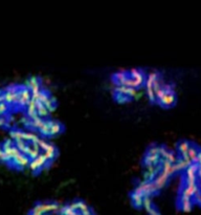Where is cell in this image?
<instances>
[{
  "mask_svg": "<svg viewBox=\"0 0 201 215\" xmlns=\"http://www.w3.org/2000/svg\"><path fill=\"white\" fill-rule=\"evenodd\" d=\"M176 99H177V96H176L175 90H170V91H166L163 94V96L157 101V103L160 106L167 107L168 108V107H172L175 105Z\"/></svg>",
  "mask_w": 201,
  "mask_h": 215,
  "instance_id": "cell-1",
  "label": "cell"
},
{
  "mask_svg": "<svg viewBox=\"0 0 201 215\" xmlns=\"http://www.w3.org/2000/svg\"><path fill=\"white\" fill-rule=\"evenodd\" d=\"M29 162H30V159L28 158V156L25 155L22 152H20L19 154H18L17 156H15V158L8 163V165L21 169V168H24V167H26V166H28Z\"/></svg>",
  "mask_w": 201,
  "mask_h": 215,
  "instance_id": "cell-2",
  "label": "cell"
},
{
  "mask_svg": "<svg viewBox=\"0 0 201 215\" xmlns=\"http://www.w3.org/2000/svg\"><path fill=\"white\" fill-rule=\"evenodd\" d=\"M194 202L193 198H188V197H184V196H180L178 195V199H177V206L180 210L184 211V212H188L192 210L194 206Z\"/></svg>",
  "mask_w": 201,
  "mask_h": 215,
  "instance_id": "cell-3",
  "label": "cell"
},
{
  "mask_svg": "<svg viewBox=\"0 0 201 215\" xmlns=\"http://www.w3.org/2000/svg\"><path fill=\"white\" fill-rule=\"evenodd\" d=\"M129 77L128 75V70L120 69L117 72H115L113 75L111 76L112 81L114 82L115 85H124L125 81L127 80V78Z\"/></svg>",
  "mask_w": 201,
  "mask_h": 215,
  "instance_id": "cell-4",
  "label": "cell"
},
{
  "mask_svg": "<svg viewBox=\"0 0 201 215\" xmlns=\"http://www.w3.org/2000/svg\"><path fill=\"white\" fill-rule=\"evenodd\" d=\"M64 131V125L60 121L50 119V126H49V137L57 136Z\"/></svg>",
  "mask_w": 201,
  "mask_h": 215,
  "instance_id": "cell-5",
  "label": "cell"
},
{
  "mask_svg": "<svg viewBox=\"0 0 201 215\" xmlns=\"http://www.w3.org/2000/svg\"><path fill=\"white\" fill-rule=\"evenodd\" d=\"M191 141L188 140H180L178 141L177 144H176V149H177V155H183L187 154L188 150L190 149V147L192 145Z\"/></svg>",
  "mask_w": 201,
  "mask_h": 215,
  "instance_id": "cell-6",
  "label": "cell"
},
{
  "mask_svg": "<svg viewBox=\"0 0 201 215\" xmlns=\"http://www.w3.org/2000/svg\"><path fill=\"white\" fill-rule=\"evenodd\" d=\"M130 198H131V202H132L134 207H136V208L142 207L144 195H142L141 192H138V191H136L135 189H133L130 193Z\"/></svg>",
  "mask_w": 201,
  "mask_h": 215,
  "instance_id": "cell-7",
  "label": "cell"
},
{
  "mask_svg": "<svg viewBox=\"0 0 201 215\" xmlns=\"http://www.w3.org/2000/svg\"><path fill=\"white\" fill-rule=\"evenodd\" d=\"M43 153L47 156L48 159H50L51 162H53L54 159L57 158V155H58V148H57V146L54 145V144H53V143L48 142L46 148L43 150Z\"/></svg>",
  "mask_w": 201,
  "mask_h": 215,
  "instance_id": "cell-8",
  "label": "cell"
},
{
  "mask_svg": "<svg viewBox=\"0 0 201 215\" xmlns=\"http://www.w3.org/2000/svg\"><path fill=\"white\" fill-rule=\"evenodd\" d=\"M142 164L144 166H151V165H159L160 158L158 155H152L145 153L144 159H142Z\"/></svg>",
  "mask_w": 201,
  "mask_h": 215,
  "instance_id": "cell-9",
  "label": "cell"
},
{
  "mask_svg": "<svg viewBox=\"0 0 201 215\" xmlns=\"http://www.w3.org/2000/svg\"><path fill=\"white\" fill-rule=\"evenodd\" d=\"M169 182V177L166 176V175H163L162 173H158L156 176L154 177V180H153V183L155 184V186L157 187V189L158 190H160V189H162L164 186L167 185V183Z\"/></svg>",
  "mask_w": 201,
  "mask_h": 215,
  "instance_id": "cell-10",
  "label": "cell"
},
{
  "mask_svg": "<svg viewBox=\"0 0 201 215\" xmlns=\"http://www.w3.org/2000/svg\"><path fill=\"white\" fill-rule=\"evenodd\" d=\"M25 132L26 131L22 130L21 128L15 127L10 129V136L13 141H17V140H24V137H25ZM25 141V140H24Z\"/></svg>",
  "mask_w": 201,
  "mask_h": 215,
  "instance_id": "cell-11",
  "label": "cell"
},
{
  "mask_svg": "<svg viewBox=\"0 0 201 215\" xmlns=\"http://www.w3.org/2000/svg\"><path fill=\"white\" fill-rule=\"evenodd\" d=\"M197 171H198V164L192 163V164L188 165L182 171V176H197Z\"/></svg>",
  "mask_w": 201,
  "mask_h": 215,
  "instance_id": "cell-12",
  "label": "cell"
},
{
  "mask_svg": "<svg viewBox=\"0 0 201 215\" xmlns=\"http://www.w3.org/2000/svg\"><path fill=\"white\" fill-rule=\"evenodd\" d=\"M24 85H25L27 88L32 89V88H34V87H37V86L42 85V81H41V79L39 78V77L32 76V77H29V78L26 80V82H25V84H24Z\"/></svg>",
  "mask_w": 201,
  "mask_h": 215,
  "instance_id": "cell-13",
  "label": "cell"
},
{
  "mask_svg": "<svg viewBox=\"0 0 201 215\" xmlns=\"http://www.w3.org/2000/svg\"><path fill=\"white\" fill-rule=\"evenodd\" d=\"M45 119H42L41 116H35V118L30 119V125H29V129L32 131H35V130H39L40 129V127L42 126V124H43Z\"/></svg>",
  "mask_w": 201,
  "mask_h": 215,
  "instance_id": "cell-14",
  "label": "cell"
},
{
  "mask_svg": "<svg viewBox=\"0 0 201 215\" xmlns=\"http://www.w3.org/2000/svg\"><path fill=\"white\" fill-rule=\"evenodd\" d=\"M199 148H200V147L198 146V145H196L195 143H192V145H191V147H190V149L188 150L187 156L191 159L192 163H195V161H196L197 153H198V151H199Z\"/></svg>",
  "mask_w": 201,
  "mask_h": 215,
  "instance_id": "cell-15",
  "label": "cell"
},
{
  "mask_svg": "<svg viewBox=\"0 0 201 215\" xmlns=\"http://www.w3.org/2000/svg\"><path fill=\"white\" fill-rule=\"evenodd\" d=\"M49 126H50V119H45L43 124L39 129V133L41 134L42 137H49Z\"/></svg>",
  "mask_w": 201,
  "mask_h": 215,
  "instance_id": "cell-16",
  "label": "cell"
},
{
  "mask_svg": "<svg viewBox=\"0 0 201 215\" xmlns=\"http://www.w3.org/2000/svg\"><path fill=\"white\" fill-rule=\"evenodd\" d=\"M35 159L39 163V164L41 165V167H42V168H46V167H48V166H49V165L51 164V161L47 158L46 155L44 154L43 152H41L40 154H39Z\"/></svg>",
  "mask_w": 201,
  "mask_h": 215,
  "instance_id": "cell-17",
  "label": "cell"
},
{
  "mask_svg": "<svg viewBox=\"0 0 201 215\" xmlns=\"http://www.w3.org/2000/svg\"><path fill=\"white\" fill-rule=\"evenodd\" d=\"M49 110L47 109V107L42 103H38L37 105V113L39 116H41L42 119H48L49 116Z\"/></svg>",
  "mask_w": 201,
  "mask_h": 215,
  "instance_id": "cell-18",
  "label": "cell"
},
{
  "mask_svg": "<svg viewBox=\"0 0 201 215\" xmlns=\"http://www.w3.org/2000/svg\"><path fill=\"white\" fill-rule=\"evenodd\" d=\"M40 137V136L36 132V131H26L25 132V137H24V140L26 141V142H29V143H33L35 144L37 142V140Z\"/></svg>",
  "mask_w": 201,
  "mask_h": 215,
  "instance_id": "cell-19",
  "label": "cell"
},
{
  "mask_svg": "<svg viewBox=\"0 0 201 215\" xmlns=\"http://www.w3.org/2000/svg\"><path fill=\"white\" fill-rule=\"evenodd\" d=\"M146 91H147V96L149 98V100L151 102H156V97H155V91H154V86L153 85H148L145 84Z\"/></svg>",
  "mask_w": 201,
  "mask_h": 215,
  "instance_id": "cell-20",
  "label": "cell"
},
{
  "mask_svg": "<svg viewBox=\"0 0 201 215\" xmlns=\"http://www.w3.org/2000/svg\"><path fill=\"white\" fill-rule=\"evenodd\" d=\"M28 167H29L30 171H32L33 173H39V172H40L42 169H43V168L41 167V165L39 164V163L36 161L35 159H30V162H29V164H28Z\"/></svg>",
  "mask_w": 201,
  "mask_h": 215,
  "instance_id": "cell-21",
  "label": "cell"
},
{
  "mask_svg": "<svg viewBox=\"0 0 201 215\" xmlns=\"http://www.w3.org/2000/svg\"><path fill=\"white\" fill-rule=\"evenodd\" d=\"M128 75L131 78H138V77H145L146 73L141 68H131L128 70Z\"/></svg>",
  "mask_w": 201,
  "mask_h": 215,
  "instance_id": "cell-22",
  "label": "cell"
},
{
  "mask_svg": "<svg viewBox=\"0 0 201 215\" xmlns=\"http://www.w3.org/2000/svg\"><path fill=\"white\" fill-rule=\"evenodd\" d=\"M158 152H159V145L156 143H152L148 146L147 150H146V153L148 154H152V155H158Z\"/></svg>",
  "mask_w": 201,
  "mask_h": 215,
  "instance_id": "cell-23",
  "label": "cell"
},
{
  "mask_svg": "<svg viewBox=\"0 0 201 215\" xmlns=\"http://www.w3.org/2000/svg\"><path fill=\"white\" fill-rule=\"evenodd\" d=\"M44 105L47 107V109L49 110V111H53V110H54V108L57 107V99L51 94L49 97V99L44 103Z\"/></svg>",
  "mask_w": 201,
  "mask_h": 215,
  "instance_id": "cell-24",
  "label": "cell"
},
{
  "mask_svg": "<svg viewBox=\"0 0 201 215\" xmlns=\"http://www.w3.org/2000/svg\"><path fill=\"white\" fill-rule=\"evenodd\" d=\"M14 142H15V146L20 150V152H23L24 149L26 148L27 144H28L26 141H24V140H17V141H14Z\"/></svg>",
  "mask_w": 201,
  "mask_h": 215,
  "instance_id": "cell-25",
  "label": "cell"
},
{
  "mask_svg": "<svg viewBox=\"0 0 201 215\" xmlns=\"http://www.w3.org/2000/svg\"><path fill=\"white\" fill-rule=\"evenodd\" d=\"M36 145H37L39 148H40V150H44L45 148H46V146H47V144H48V141H46V139L43 137H40L39 139L37 140V142L35 143Z\"/></svg>",
  "mask_w": 201,
  "mask_h": 215,
  "instance_id": "cell-26",
  "label": "cell"
},
{
  "mask_svg": "<svg viewBox=\"0 0 201 215\" xmlns=\"http://www.w3.org/2000/svg\"><path fill=\"white\" fill-rule=\"evenodd\" d=\"M11 109V106L8 105L7 103L4 102H1L0 103V116H3V115H7V113L10 111Z\"/></svg>",
  "mask_w": 201,
  "mask_h": 215,
  "instance_id": "cell-27",
  "label": "cell"
},
{
  "mask_svg": "<svg viewBox=\"0 0 201 215\" xmlns=\"http://www.w3.org/2000/svg\"><path fill=\"white\" fill-rule=\"evenodd\" d=\"M0 127L1 128H10L8 127V116L3 115L0 116Z\"/></svg>",
  "mask_w": 201,
  "mask_h": 215,
  "instance_id": "cell-28",
  "label": "cell"
},
{
  "mask_svg": "<svg viewBox=\"0 0 201 215\" xmlns=\"http://www.w3.org/2000/svg\"><path fill=\"white\" fill-rule=\"evenodd\" d=\"M0 161L1 162H5V163H8L10 161V159H8V156L7 155V153L3 151V149H0Z\"/></svg>",
  "mask_w": 201,
  "mask_h": 215,
  "instance_id": "cell-29",
  "label": "cell"
},
{
  "mask_svg": "<svg viewBox=\"0 0 201 215\" xmlns=\"http://www.w3.org/2000/svg\"><path fill=\"white\" fill-rule=\"evenodd\" d=\"M21 123L25 126V127L29 128V125H30V119L28 118V116H23L22 118H21Z\"/></svg>",
  "mask_w": 201,
  "mask_h": 215,
  "instance_id": "cell-30",
  "label": "cell"
},
{
  "mask_svg": "<svg viewBox=\"0 0 201 215\" xmlns=\"http://www.w3.org/2000/svg\"><path fill=\"white\" fill-rule=\"evenodd\" d=\"M4 99H3V91H0V103L3 102Z\"/></svg>",
  "mask_w": 201,
  "mask_h": 215,
  "instance_id": "cell-31",
  "label": "cell"
}]
</instances>
